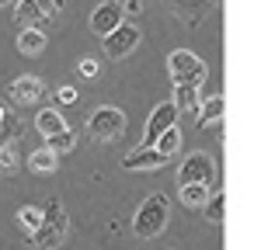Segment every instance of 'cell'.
Segmentation results:
<instances>
[{
    "label": "cell",
    "mask_w": 261,
    "mask_h": 250,
    "mask_svg": "<svg viewBox=\"0 0 261 250\" xmlns=\"http://www.w3.org/2000/svg\"><path fill=\"white\" fill-rule=\"evenodd\" d=\"M66 233H70V219H66V212H63L60 198L45 202V205H42V226H39V233L32 236V243L39 250H60L63 243H66Z\"/></svg>",
    "instance_id": "cell-1"
},
{
    "label": "cell",
    "mask_w": 261,
    "mask_h": 250,
    "mask_svg": "<svg viewBox=\"0 0 261 250\" xmlns=\"http://www.w3.org/2000/svg\"><path fill=\"white\" fill-rule=\"evenodd\" d=\"M167 73H171L174 87H178V83H192V87H199V83L209 77V66H205V59L195 56L192 49H174V52L167 56Z\"/></svg>",
    "instance_id": "cell-2"
},
{
    "label": "cell",
    "mask_w": 261,
    "mask_h": 250,
    "mask_svg": "<svg viewBox=\"0 0 261 250\" xmlns=\"http://www.w3.org/2000/svg\"><path fill=\"white\" fill-rule=\"evenodd\" d=\"M164 226H167V198H164V195H150V198L136 208L133 229H136V236H143V240H153V236L164 233Z\"/></svg>",
    "instance_id": "cell-3"
},
{
    "label": "cell",
    "mask_w": 261,
    "mask_h": 250,
    "mask_svg": "<svg viewBox=\"0 0 261 250\" xmlns=\"http://www.w3.org/2000/svg\"><path fill=\"white\" fill-rule=\"evenodd\" d=\"M66 0H18L14 4V18L21 28H45L63 14Z\"/></svg>",
    "instance_id": "cell-4"
},
{
    "label": "cell",
    "mask_w": 261,
    "mask_h": 250,
    "mask_svg": "<svg viewBox=\"0 0 261 250\" xmlns=\"http://www.w3.org/2000/svg\"><path fill=\"white\" fill-rule=\"evenodd\" d=\"M122 132H125V115L112 104H101L94 108V115L87 118V136L94 143H115Z\"/></svg>",
    "instance_id": "cell-5"
},
{
    "label": "cell",
    "mask_w": 261,
    "mask_h": 250,
    "mask_svg": "<svg viewBox=\"0 0 261 250\" xmlns=\"http://www.w3.org/2000/svg\"><path fill=\"white\" fill-rule=\"evenodd\" d=\"M136 45H140V28H136L133 21H122L115 32H108V35L101 39V49H105L108 59H125Z\"/></svg>",
    "instance_id": "cell-6"
},
{
    "label": "cell",
    "mask_w": 261,
    "mask_h": 250,
    "mask_svg": "<svg viewBox=\"0 0 261 250\" xmlns=\"http://www.w3.org/2000/svg\"><path fill=\"white\" fill-rule=\"evenodd\" d=\"M216 181V164H213V157H205V153H188L185 157V164L178 170V184H209L213 188Z\"/></svg>",
    "instance_id": "cell-7"
},
{
    "label": "cell",
    "mask_w": 261,
    "mask_h": 250,
    "mask_svg": "<svg viewBox=\"0 0 261 250\" xmlns=\"http://www.w3.org/2000/svg\"><path fill=\"white\" fill-rule=\"evenodd\" d=\"M178 104L174 101H161L153 111H150V118H146V132H143V146H153L161 139L167 129H174L178 125Z\"/></svg>",
    "instance_id": "cell-8"
},
{
    "label": "cell",
    "mask_w": 261,
    "mask_h": 250,
    "mask_svg": "<svg viewBox=\"0 0 261 250\" xmlns=\"http://www.w3.org/2000/svg\"><path fill=\"white\" fill-rule=\"evenodd\" d=\"M7 94H11V101L21 104V108H32V104L42 101V94H45V83L39 77H32V73H21L14 80L7 83Z\"/></svg>",
    "instance_id": "cell-9"
},
{
    "label": "cell",
    "mask_w": 261,
    "mask_h": 250,
    "mask_svg": "<svg viewBox=\"0 0 261 250\" xmlns=\"http://www.w3.org/2000/svg\"><path fill=\"white\" fill-rule=\"evenodd\" d=\"M122 24V4L119 0H105L94 7V14H91V28H94V35H108V32H115Z\"/></svg>",
    "instance_id": "cell-10"
},
{
    "label": "cell",
    "mask_w": 261,
    "mask_h": 250,
    "mask_svg": "<svg viewBox=\"0 0 261 250\" xmlns=\"http://www.w3.org/2000/svg\"><path fill=\"white\" fill-rule=\"evenodd\" d=\"M164 164H167V157H164L157 146H136L133 153L122 157V167L125 170H157Z\"/></svg>",
    "instance_id": "cell-11"
},
{
    "label": "cell",
    "mask_w": 261,
    "mask_h": 250,
    "mask_svg": "<svg viewBox=\"0 0 261 250\" xmlns=\"http://www.w3.org/2000/svg\"><path fill=\"white\" fill-rule=\"evenodd\" d=\"M223 108H226L223 94H213V98H205V101L199 104V129L202 132H205V129H216V125L223 122Z\"/></svg>",
    "instance_id": "cell-12"
},
{
    "label": "cell",
    "mask_w": 261,
    "mask_h": 250,
    "mask_svg": "<svg viewBox=\"0 0 261 250\" xmlns=\"http://www.w3.org/2000/svg\"><path fill=\"white\" fill-rule=\"evenodd\" d=\"M45 45H49V39H45L42 28H21L18 32V52L21 56H39V52H45Z\"/></svg>",
    "instance_id": "cell-13"
},
{
    "label": "cell",
    "mask_w": 261,
    "mask_h": 250,
    "mask_svg": "<svg viewBox=\"0 0 261 250\" xmlns=\"http://www.w3.org/2000/svg\"><path fill=\"white\" fill-rule=\"evenodd\" d=\"M178 202L185 208H205V202H209V184H178Z\"/></svg>",
    "instance_id": "cell-14"
},
{
    "label": "cell",
    "mask_w": 261,
    "mask_h": 250,
    "mask_svg": "<svg viewBox=\"0 0 261 250\" xmlns=\"http://www.w3.org/2000/svg\"><path fill=\"white\" fill-rule=\"evenodd\" d=\"M35 129H39L42 136L49 139V136H56V132H63V129H66V122H63V115L56 111V108H42L39 115H35Z\"/></svg>",
    "instance_id": "cell-15"
},
{
    "label": "cell",
    "mask_w": 261,
    "mask_h": 250,
    "mask_svg": "<svg viewBox=\"0 0 261 250\" xmlns=\"http://www.w3.org/2000/svg\"><path fill=\"white\" fill-rule=\"evenodd\" d=\"M174 104H178V111L185 115V111H199V87H192V83H178L174 87Z\"/></svg>",
    "instance_id": "cell-16"
},
{
    "label": "cell",
    "mask_w": 261,
    "mask_h": 250,
    "mask_svg": "<svg viewBox=\"0 0 261 250\" xmlns=\"http://www.w3.org/2000/svg\"><path fill=\"white\" fill-rule=\"evenodd\" d=\"M209 4L213 0H171V7L178 11L181 18H188V21H199L205 11H209Z\"/></svg>",
    "instance_id": "cell-17"
},
{
    "label": "cell",
    "mask_w": 261,
    "mask_h": 250,
    "mask_svg": "<svg viewBox=\"0 0 261 250\" xmlns=\"http://www.w3.org/2000/svg\"><path fill=\"white\" fill-rule=\"evenodd\" d=\"M56 157H60V153H53L49 146H45V149H35V153L28 157V167H32L35 174H53V170H56Z\"/></svg>",
    "instance_id": "cell-18"
},
{
    "label": "cell",
    "mask_w": 261,
    "mask_h": 250,
    "mask_svg": "<svg viewBox=\"0 0 261 250\" xmlns=\"http://www.w3.org/2000/svg\"><path fill=\"white\" fill-rule=\"evenodd\" d=\"M202 212H205V219H209V223H223V219H226V195H223V191L209 195V202H205Z\"/></svg>",
    "instance_id": "cell-19"
},
{
    "label": "cell",
    "mask_w": 261,
    "mask_h": 250,
    "mask_svg": "<svg viewBox=\"0 0 261 250\" xmlns=\"http://www.w3.org/2000/svg\"><path fill=\"white\" fill-rule=\"evenodd\" d=\"M18 223H21V229H24L28 236H35V233H39V226H42V208L24 205V208L18 212Z\"/></svg>",
    "instance_id": "cell-20"
},
{
    "label": "cell",
    "mask_w": 261,
    "mask_h": 250,
    "mask_svg": "<svg viewBox=\"0 0 261 250\" xmlns=\"http://www.w3.org/2000/svg\"><path fill=\"white\" fill-rule=\"evenodd\" d=\"M157 149H161L164 157H167V160H171V157H174V153H178V146H181V132H178V125H174V129H167V132H164L161 139H157Z\"/></svg>",
    "instance_id": "cell-21"
},
{
    "label": "cell",
    "mask_w": 261,
    "mask_h": 250,
    "mask_svg": "<svg viewBox=\"0 0 261 250\" xmlns=\"http://www.w3.org/2000/svg\"><path fill=\"white\" fill-rule=\"evenodd\" d=\"M73 143H77V136H73V129H70V125H66L63 132H56V136H49V149H53V153H70Z\"/></svg>",
    "instance_id": "cell-22"
},
{
    "label": "cell",
    "mask_w": 261,
    "mask_h": 250,
    "mask_svg": "<svg viewBox=\"0 0 261 250\" xmlns=\"http://www.w3.org/2000/svg\"><path fill=\"white\" fill-rule=\"evenodd\" d=\"M14 136H18V118L7 108H0V146L7 143V139H14Z\"/></svg>",
    "instance_id": "cell-23"
},
{
    "label": "cell",
    "mask_w": 261,
    "mask_h": 250,
    "mask_svg": "<svg viewBox=\"0 0 261 250\" xmlns=\"http://www.w3.org/2000/svg\"><path fill=\"white\" fill-rule=\"evenodd\" d=\"M14 164H18V153H14V146H11V149H7V146H0V170L14 174Z\"/></svg>",
    "instance_id": "cell-24"
},
{
    "label": "cell",
    "mask_w": 261,
    "mask_h": 250,
    "mask_svg": "<svg viewBox=\"0 0 261 250\" xmlns=\"http://www.w3.org/2000/svg\"><path fill=\"white\" fill-rule=\"evenodd\" d=\"M56 98H60L63 104H73V101H77V90H73V87H60V94H56Z\"/></svg>",
    "instance_id": "cell-25"
},
{
    "label": "cell",
    "mask_w": 261,
    "mask_h": 250,
    "mask_svg": "<svg viewBox=\"0 0 261 250\" xmlns=\"http://www.w3.org/2000/svg\"><path fill=\"white\" fill-rule=\"evenodd\" d=\"M81 73H84V77H98V63H94V59H84L81 63Z\"/></svg>",
    "instance_id": "cell-26"
},
{
    "label": "cell",
    "mask_w": 261,
    "mask_h": 250,
    "mask_svg": "<svg viewBox=\"0 0 261 250\" xmlns=\"http://www.w3.org/2000/svg\"><path fill=\"white\" fill-rule=\"evenodd\" d=\"M122 11H125V14H140L143 4H140V0H125V4H122Z\"/></svg>",
    "instance_id": "cell-27"
},
{
    "label": "cell",
    "mask_w": 261,
    "mask_h": 250,
    "mask_svg": "<svg viewBox=\"0 0 261 250\" xmlns=\"http://www.w3.org/2000/svg\"><path fill=\"white\" fill-rule=\"evenodd\" d=\"M7 4H11V0H0V7H7ZM14 4H18V0H14Z\"/></svg>",
    "instance_id": "cell-28"
}]
</instances>
